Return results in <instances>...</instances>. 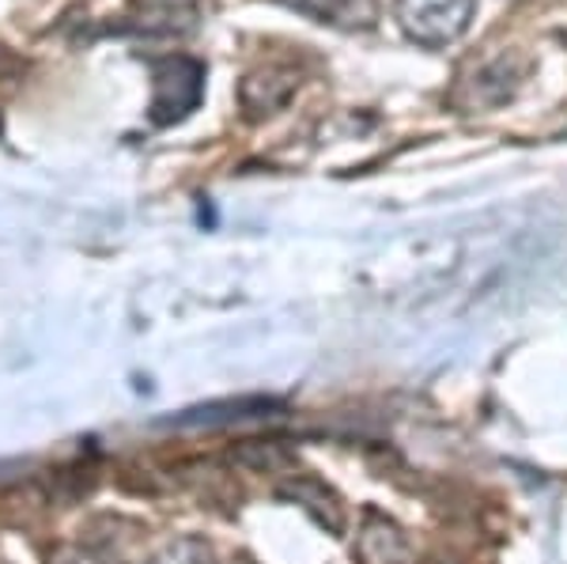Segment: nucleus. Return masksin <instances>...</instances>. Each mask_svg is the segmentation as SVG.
I'll list each match as a JSON object with an SVG mask.
<instances>
[{"instance_id": "1", "label": "nucleus", "mask_w": 567, "mask_h": 564, "mask_svg": "<svg viewBox=\"0 0 567 564\" xmlns=\"http://www.w3.org/2000/svg\"><path fill=\"white\" fill-rule=\"evenodd\" d=\"M205 95V65L189 53H175V58L155 61L152 69V122L155 125H175L189 117L200 106Z\"/></svg>"}, {"instance_id": "2", "label": "nucleus", "mask_w": 567, "mask_h": 564, "mask_svg": "<svg viewBox=\"0 0 567 564\" xmlns=\"http://www.w3.org/2000/svg\"><path fill=\"white\" fill-rule=\"evenodd\" d=\"M477 0H393L401 31L420 45H451L470 31Z\"/></svg>"}, {"instance_id": "3", "label": "nucleus", "mask_w": 567, "mask_h": 564, "mask_svg": "<svg viewBox=\"0 0 567 564\" xmlns=\"http://www.w3.org/2000/svg\"><path fill=\"white\" fill-rule=\"evenodd\" d=\"M284 402L265 394H250V398H224V402H208V406H194L182 409V413L167 417V429H224V424H239V421H258V417H272L280 413Z\"/></svg>"}, {"instance_id": "4", "label": "nucleus", "mask_w": 567, "mask_h": 564, "mask_svg": "<svg viewBox=\"0 0 567 564\" xmlns=\"http://www.w3.org/2000/svg\"><path fill=\"white\" fill-rule=\"evenodd\" d=\"M299 88V72L296 69H284V65H265V69H254L250 76L243 80L239 88V99H243V111L246 117H269L277 114Z\"/></svg>"}, {"instance_id": "5", "label": "nucleus", "mask_w": 567, "mask_h": 564, "mask_svg": "<svg viewBox=\"0 0 567 564\" xmlns=\"http://www.w3.org/2000/svg\"><path fill=\"white\" fill-rule=\"evenodd\" d=\"M277 496L291 500V504H299L303 512H310L315 515V523L326 526L329 534L344 531V504H341V496L326 485V481H318L310 474H299V478L291 474L284 485H277Z\"/></svg>"}, {"instance_id": "6", "label": "nucleus", "mask_w": 567, "mask_h": 564, "mask_svg": "<svg viewBox=\"0 0 567 564\" xmlns=\"http://www.w3.org/2000/svg\"><path fill=\"white\" fill-rule=\"evenodd\" d=\"M130 27L141 34H189L197 27V0H133Z\"/></svg>"}, {"instance_id": "7", "label": "nucleus", "mask_w": 567, "mask_h": 564, "mask_svg": "<svg viewBox=\"0 0 567 564\" xmlns=\"http://www.w3.org/2000/svg\"><path fill=\"white\" fill-rule=\"evenodd\" d=\"M355 557H360V564H409V542L393 520L368 512L360 539H355Z\"/></svg>"}, {"instance_id": "8", "label": "nucleus", "mask_w": 567, "mask_h": 564, "mask_svg": "<svg viewBox=\"0 0 567 564\" xmlns=\"http://www.w3.org/2000/svg\"><path fill=\"white\" fill-rule=\"evenodd\" d=\"M284 4L310 16V20H318V23L344 27V31L371 27L379 20V0H284Z\"/></svg>"}, {"instance_id": "9", "label": "nucleus", "mask_w": 567, "mask_h": 564, "mask_svg": "<svg viewBox=\"0 0 567 564\" xmlns=\"http://www.w3.org/2000/svg\"><path fill=\"white\" fill-rule=\"evenodd\" d=\"M148 564H216V553H213V545H208L205 539L186 534V539H175V542L159 545V550L148 557Z\"/></svg>"}, {"instance_id": "10", "label": "nucleus", "mask_w": 567, "mask_h": 564, "mask_svg": "<svg viewBox=\"0 0 567 564\" xmlns=\"http://www.w3.org/2000/svg\"><path fill=\"white\" fill-rule=\"evenodd\" d=\"M239 459L246 462V466H254V470H284L291 462V454L284 451L280 443L250 440V443H243V448H239Z\"/></svg>"}, {"instance_id": "11", "label": "nucleus", "mask_w": 567, "mask_h": 564, "mask_svg": "<svg viewBox=\"0 0 567 564\" xmlns=\"http://www.w3.org/2000/svg\"><path fill=\"white\" fill-rule=\"evenodd\" d=\"M50 564H117V561L99 550H91V545H58Z\"/></svg>"}, {"instance_id": "12", "label": "nucleus", "mask_w": 567, "mask_h": 564, "mask_svg": "<svg viewBox=\"0 0 567 564\" xmlns=\"http://www.w3.org/2000/svg\"><path fill=\"white\" fill-rule=\"evenodd\" d=\"M427 564H451V561H427Z\"/></svg>"}, {"instance_id": "13", "label": "nucleus", "mask_w": 567, "mask_h": 564, "mask_svg": "<svg viewBox=\"0 0 567 564\" xmlns=\"http://www.w3.org/2000/svg\"><path fill=\"white\" fill-rule=\"evenodd\" d=\"M235 564H246V561H235Z\"/></svg>"}]
</instances>
